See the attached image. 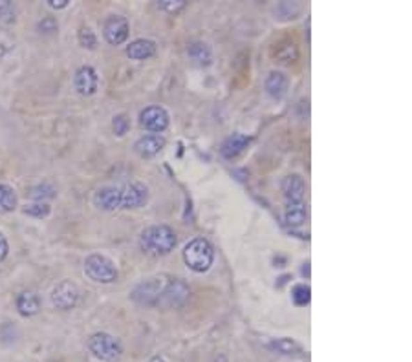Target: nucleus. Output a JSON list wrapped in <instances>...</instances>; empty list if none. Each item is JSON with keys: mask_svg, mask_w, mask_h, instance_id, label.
Returning <instances> with one entry per match:
<instances>
[{"mask_svg": "<svg viewBox=\"0 0 412 362\" xmlns=\"http://www.w3.org/2000/svg\"><path fill=\"white\" fill-rule=\"evenodd\" d=\"M178 236L174 229L165 223L151 226L143 230L139 236V247L143 253L151 256H167L176 249Z\"/></svg>", "mask_w": 412, "mask_h": 362, "instance_id": "nucleus-2", "label": "nucleus"}, {"mask_svg": "<svg viewBox=\"0 0 412 362\" xmlns=\"http://www.w3.org/2000/svg\"><path fill=\"white\" fill-rule=\"evenodd\" d=\"M130 35V24L127 17L110 15L103 22V37L110 46H121Z\"/></svg>", "mask_w": 412, "mask_h": 362, "instance_id": "nucleus-6", "label": "nucleus"}, {"mask_svg": "<svg viewBox=\"0 0 412 362\" xmlns=\"http://www.w3.org/2000/svg\"><path fill=\"white\" fill-rule=\"evenodd\" d=\"M275 19L279 20H293L300 13V6L297 2H280L275 8Z\"/></svg>", "mask_w": 412, "mask_h": 362, "instance_id": "nucleus-22", "label": "nucleus"}, {"mask_svg": "<svg viewBox=\"0 0 412 362\" xmlns=\"http://www.w3.org/2000/svg\"><path fill=\"white\" fill-rule=\"evenodd\" d=\"M310 300H312V289H310L308 284H295L291 288V302L295 306H308Z\"/></svg>", "mask_w": 412, "mask_h": 362, "instance_id": "nucleus-23", "label": "nucleus"}, {"mask_svg": "<svg viewBox=\"0 0 412 362\" xmlns=\"http://www.w3.org/2000/svg\"><path fill=\"white\" fill-rule=\"evenodd\" d=\"M86 346H89V352L92 353L98 361L118 362L119 359L123 357L121 340H119L118 337L110 335V333H93V335H90Z\"/></svg>", "mask_w": 412, "mask_h": 362, "instance_id": "nucleus-4", "label": "nucleus"}, {"mask_svg": "<svg viewBox=\"0 0 412 362\" xmlns=\"http://www.w3.org/2000/svg\"><path fill=\"white\" fill-rule=\"evenodd\" d=\"M55 196H57V191H55V187L49 185V183L37 185L30 191V198L35 201H45L46 203V200H54Z\"/></svg>", "mask_w": 412, "mask_h": 362, "instance_id": "nucleus-24", "label": "nucleus"}, {"mask_svg": "<svg viewBox=\"0 0 412 362\" xmlns=\"http://www.w3.org/2000/svg\"><path fill=\"white\" fill-rule=\"evenodd\" d=\"M99 86V77L98 72L93 66H81V68L75 72L74 75V88L77 90L79 95H84V97H89V95H93V93L98 92Z\"/></svg>", "mask_w": 412, "mask_h": 362, "instance_id": "nucleus-11", "label": "nucleus"}, {"mask_svg": "<svg viewBox=\"0 0 412 362\" xmlns=\"http://www.w3.org/2000/svg\"><path fill=\"white\" fill-rule=\"evenodd\" d=\"M250 143H251L250 136H245V134H241V132L233 134V136H229L226 141L222 143V148H220L222 156L226 157V159H235V157L241 156L245 148L250 147Z\"/></svg>", "mask_w": 412, "mask_h": 362, "instance_id": "nucleus-14", "label": "nucleus"}, {"mask_svg": "<svg viewBox=\"0 0 412 362\" xmlns=\"http://www.w3.org/2000/svg\"><path fill=\"white\" fill-rule=\"evenodd\" d=\"M189 293H191V291H189V285H187L185 282H182V280H172V282L165 284L162 294H160V299H158L156 306L167 309L180 308V306H183L185 300L189 299Z\"/></svg>", "mask_w": 412, "mask_h": 362, "instance_id": "nucleus-8", "label": "nucleus"}, {"mask_svg": "<svg viewBox=\"0 0 412 362\" xmlns=\"http://www.w3.org/2000/svg\"><path fill=\"white\" fill-rule=\"evenodd\" d=\"M187 55H189V59L192 63L197 64V66H209L213 63V54L211 48L206 45V42H191V45L187 46Z\"/></svg>", "mask_w": 412, "mask_h": 362, "instance_id": "nucleus-19", "label": "nucleus"}, {"mask_svg": "<svg viewBox=\"0 0 412 362\" xmlns=\"http://www.w3.org/2000/svg\"><path fill=\"white\" fill-rule=\"evenodd\" d=\"M128 128H130V121L125 113H118V116H114L112 119V130L114 134L118 137H123L125 134L128 132Z\"/></svg>", "mask_w": 412, "mask_h": 362, "instance_id": "nucleus-27", "label": "nucleus"}, {"mask_svg": "<svg viewBox=\"0 0 412 362\" xmlns=\"http://www.w3.org/2000/svg\"><path fill=\"white\" fill-rule=\"evenodd\" d=\"M279 57L284 61V63H293V61L297 59V48H295L293 42H288L284 52H279Z\"/></svg>", "mask_w": 412, "mask_h": 362, "instance_id": "nucleus-30", "label": "nucleus"}, {"mask_svg": "<svg viewBox=\"0 0 412 362\" xmlns=\"http://www.w3.org/2000/svg\"><path fill=\"white\" fill-rule=\"evenodd\" d=\"M57 28H59V24H57V20H55L54 17H45V19L40 20L39 24H37V30L45 35L55 33V31H57Z\"/></svg>", "mask_w": 412, "mask_h": 362, "instance_id": "nucleus-29", "label": "nucleus"}, {"mask_svg": "<svg viewBox=\"0 0 412 362\" xmlns=\"http://www.w3.org/2000/svg\"><path fill=\"white\" fill-rule=\"evenodd\" d=\"M147 362H167V361H165V359H163L162 355H153V357L148 359Z\"/></svg>", "mask_w": 412, "mask_h": 362, "instance_id": "nucleus-34", "label": "nucleus"}, {"mask_svg": "<svg viewBox=\"0 0 412 362\" xmlns=\"http://www.w3.org/2000/svg\"><path fill=\"white\" fill-rule=\"evenodd\" d=\"M288 84H290L288 77H286L282 72H275L273 70V72H270L268 77H266L264 88L273 99H280L284 97L286 92H288Z\"/></svg>", "mask_w": 412, "mask_h": 362, "instance_id": "nucleus-17", "label": "nucleus"}, {"mask_svg": "<svg viewBox=\"0 0 412 362\" xmlns=\"http://www.w3.org/2000/svg\"><path fill=\"white\" fill-rule=\"evenodd\" d=\"M17 311H19L22 317H33V315L39 313L40 309V300L39 297L31 291H24L20 293L15 300Z\"/></svg>", "mask_w": 412, "mask_h": 362, "instance_id": "nucleus-18", "label": "nucleus"}, {"mask_svg": "<svg viewBox=\"0 0 412 362\" xmlns=\"http://www.w3.org/2000/svg\"><path fill=\"white\" fill-rule=\"evenodd\" d=\"M169 121H171L169 112L163 107H147L139 112V125L151 134L160 136L162 132H165L169 127Z\"/></svg>", "mask_w": 412, "mask_h": 362, "instance_id": "nucleus-7", "label": "nucleus"}, {"mask_svg": "<svg viewBox=\"0 0 412 362\" xmlns=\"http://www.w3.org/2000/svg\"><path fill=\"white\" fill-rule=\"evenodd\" d=\"M79 302V288L72 280H63L52 293V304L61 311L74 309Z\"/></svg>", "mask_w": 412, "mask_h": 362, "instance_id": "nucleus-10", "label": "nucleus"}, {"mask_svg": "<svg viewBox=\"0 0 412 362\" xmlns=\"http://www.w3.org/2000/svg\"><path fill=\"white\" fill-rule=\"evenodd\" d=\"M148 201V189L139 181L125 185L101 187L93 194V205L101 211H132L145 207Z\"/></svg>", "mask_w": 412, "mask_h": 362, "instance_id": "nucleus-1", "label": "nucleus"}, {"mask_svg": "<svg viewBox=\"0 0 412 362\" xmlns=\"http://www.w3.org/2000/svg\"><path fill=\"white\" fill-rule=\"evenodd\" d=\"M308 218V207L305 201L300 203H286L284 220L290 227H300Z\"/></svg>", "mask_w": 412, "mask_h": 362, "instance_id": "nucleus-20", "label": "nucleus"}, {"mask_svg": "<svg viewBox=\"0 0 412 362\" xmlns=\"http://www.w3.org/2000/svg\"><path fill=\"white\" fill-rule=\"evenodd\" d=\"M13 10H15V8H13V4H11L10 0H2V2H0V17L11 15Z\"/></svg>", "mask_w": 412, "mask_h": 362, "instance_id": "nucleus-32", "label": "nucleus"}, {"mask_svg": "<svg viewBox=\"0 0 412 362\" xmlns=\"http://www.w3.org/2000/svg\"><path fill=\"white\" fill-rule=\"evenodd\" d=\"M282 194H284L286 203H300L305 201V192H306V183L305 178L299 176V174H290L282 180Z\"/></svg>", "mask_w": 412, "mask_h": 362, "instance_id": "nucleus-12", "label": "nucleus"}, {"mask_svg": "<svg viewBox=\"0 0 412 362\" xmlns=\"http://www.w3.org/2000/svg\"><path fill=\"white\" fill-rule=\"evenodd\" d=\"M183 262L194 273H206L211 269L213 262H215V249H213L211 242L207 238H201V236L192 238L183 247Z\"/></svg>", "mask_w": 412, "mask_h": 362, "instance_id": "nucleus-3", "label": "nucleus"}, {"mask_svg": "<svg viewBox=\"0 0 412 362\" xmlns=\"http://www.w3.org/2000/svg\"><path fill=\"white\" fill-rule=\"evenodd\" d=\"M84 274L98 284H114L118 280V267L105 255H90L84 260Z\"/></svg>", "mask_w": 412, "mask_h": 362, "instance_id": "nucleus-5", "label": "nucleus"}, {"mask_svg": "<svg viewBox=\"0 0 412 362\" xmlns=\"http://www.w3.org/2000/svg\"><path fill=\"white\" fill-rule=\"evenodd\" d=\"M70 0H48L49 8H54V10H63L68 6Z\"/></svg>", "mask_w": 412, "mask_h": 362, "instance_id": "nucleus-33", "label": "nucleus"}, {"mask_svg": "<svg viewBox=\"0 0 412 362\" xmlns=\"http://www.w3.org/2000/svg\"><path fill=\"white\" fill-rule=\"evenodd\" d=\"M17 192L13 187L6 185V183H0V214H6V212H13L17 209Z\"/></svg>", "mask_w": 412, "mask_h": 362, "instance_id": "nucleus-21", "label": "nucleus"}, {"mask_svg": "<svg viewBox=\"0 0 412 362\" xmlns=\"http://www.w3.org/2000/svg\"><path fill=\"white\" fill-rule=\"evenodd\" d=\"M77 40H79V45L86 49H93L96 46H98V37H96V33L90 30L89 26H83V28L79 30Z\"/></svg>", "mask_w": 412, "mask_h": 362, "instance_id": "nucleus-26", "label": "nucleus"}, {"mask_svg": "<svg viewBox=\"0 0 412 362\" xmlns=\"http://www.w3.org/2000/svg\"><path fill=\"white\" fill-rule=\"evenodd\" d=\"M163 148H165V139H163L162 136H158V134L142 136L134 143V152H136L139 157H143V159L158 156Z\"/></svg>", "mask_w": 412, "mask_h": 362, "instance_id": "nucleus-13", "label": "nucleus"}, {"mask_svg": "<svg viewBox=\"0 0 412 362\" xmlns=\"http://www.w3.org/2000/svg\"><path fill=\"white\" fill-rule=\"evenodd\" d=\"M125 54L132 61H147L156 55V42L151 39H136L127 46Z\"/></svg>", "mask_w": 412, "mask_h": 362, "instance_id": "nucleus-16", "label": "nucleus"}, {"mask_svg": "<svg viewBox=\"0 0 412 362\" xmlns=\"http://www.w3.org/2000/svg\"><path fill=\"white\" fill-rule=\"evenodd\" d=\"M158 8L167 11V13H178L185 8V0H162V2H158Z\"/></svg>", "mask_w": 412, "mask_h": 362, "instance_id": "nucleus-28", "label": "nucleus"}, {"mask_svg": "<svg viewBox=\"0 0 412 362\" xmlns=\"http://www.w3.org/2000/svg\"><path fill=\"white\" fill-rule=\"evenodd\" d=\"M22 212L31 216V218H46L52 212V207H49V203H45V201H35V203L26 205Z\"/></svg>", "mask_w": 412, "mask_h": 362, "instance_id": "nucleus-25", "label": "nucleus"}, {"mask_svg": "<svg viewBox=\"0 0 412 362\" xmlns=\"http://www.w3.org/2000/svg\"><path fill=\"white\" fill-rule=\"evenodd\" d=\"M163 288H165V284H163L162 280H158V278L145 280V282L137 284L136 288L132 289L130 299H132L136 304H142V306H156Z\"/></svg>", "mask_w": 412, "mask_h": 362, "instance_id": "nucleus-9", "label": "nucleus"}, {"mask_svg": "<svg viewBox=\"0 0 412 362\" xmlns=\"http://www.w3.org/2000/svg\"><path fill=\"white\" fill-rule=\"evenodd\" d=\"M8 253H10V244H8V240H6V236L0 233V262L6 260Z\"/></svg>", "mask_w": 412, "mask_h": 362, "instance_id": "nucleus-31", "label": "nucleus"}, {"mask_svg": "<svg viewBox=\"0 0 412 362\" xmlns=\"http://www.w3.org/2000/svg\"><path fill=\"white\" fill-rule=\"evenodd\" d=\"M266 347L271 349L273 353H279V355H284V357H303L305 352L300 347L299 343H295L293 338L280 337V338H271L266 343Z\"/></svg>", "mask_w": 412, "mask_h": 362, "instance_id": "nucleus-15", "label": "nucleus"}]
</instances>
